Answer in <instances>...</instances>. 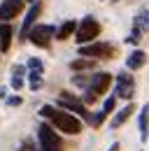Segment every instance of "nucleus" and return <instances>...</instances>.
<instances>
[{
	"instance_id": "9",
	"label": "nucleus",
	"mask_w": 149,
	"mask_h": 151,
	"mask_svg": "<svg viewBox=\"0 0 149 151\" xmlns=\"http://www.w3.org/2000/svg\"><path fill=\"white\" fill-rule=\"evenodd\" d=\"M23 9V0H2L0 5V21H9L19 17Z\"/></svg>"
},
{
	"instance_id": "17",
	"label": "nucleus",
	"mask_w": 149,
	"mask_h": 151,
	"mask_svg": "<svg viewBox=\"0 0 149 151\" xmlns=\"http://www.w3.org/2000/svg\"><path fill=\"white\" fill-rule=\"evenodd\" d=\"M28 81H30V88H33V91H37V88L42 86V72L30 70V72H28Z\"/></svg>"
},
{
	"instance_id": "18",
	"label": "nucleus",
	"mask_w": 149,
	"mask_h": 151,
	"mask_svg": "<svg viewBox=\"0 0 149 151\" xmlns=\"http://www.w3.org/2000/svg\"><path fill=\"white\" fill-rule=\"evenodd\" d=\"M105 116H107V114H105V112H103V109H100V112L91 114V121H89V123L98 128V126H103V123H105Z\"/></svg>"
},
{
	"instance_id": "3",
	"label": "nucleus",
	"mask_w": 149,
	"mask_h": 151,
	"mask_svg": "<svg viewBox=\"0 0 149 151\" xmlns=\"http://www.w3.org/2000/svg\"><path fill=\"white\" fill-rule=\"evenodd\" d=\"M100 35V23L93 19V17H84V19L77 23V30H74V37H77V44H91L93 40Z\"/></svg>"
},
{
	"instance_id": "24",
	"label": "nucleus",
	"mask_w": 149,
	"mask_h": 151,
	"mask_svg": "<svg viewBox=\"0 0 149 151\" xmlns=\"http://www.w3.org/2000/svg\"><path fill=\"white\" fill-rule=\"evenodd\" d=\"M21 86H23V79H21V77H14V79H12V88H21Z\"/></svg>"
},
{
	"instance_id": "16",
	"label": "nucleus",
	"mask_w": 149,
	"mask_h": 151,
	"mask_svg": "<svg viewBox=\"0 0 149 151\" xmlns=\"http://www.w3.org/2000/svg\"><path fill=\"white\" fill-rule=\"evenodd\" d=\"M93 65H95V63H93L91 58H79V60H72V63H70V68H72L74 72H79V70H93Z\"/></svg>"
},
{
	"instance_id": "20",
	"label": "nucleus",
	"mask_w": 149,
	"mask_h": 151,
	"mask_svg": "<svg viewBox=\"0 0 149 151\" xmlns=\"http://www.w3.org/2000/svg\"><path fill=\"white\" fill-rule=\"evenodd\" d=\"M114 107H116V95H112V98H107V100H105V105H103V112L110 114V112H114Z\"/></svg>"
},
{
	"instance_id": "23",
	"label": "nucleus",
	"mask_w": 149,
	"mask_h": 151,
	"mask_svg": "<svg viewBox=\"0 0 149 151\" xmlns=\"http://www.w3.org/2000/svg\"><path fill=\"white\" fill-rule=\"evenodd\" d=\"M21 105V98L14 95V98H7V107H19Z\"/></svg>"
},
{
	"instance_id": "5",
	"label": "nucleus",
	"mask_w": 149,
	"mask_h": 151,
	"mask_svg": "<svg viewBox=\"0 0 149 151\" xmlns=\"http://www.w3.org/2000/svg\"><path fill=\"white\" fill-rule=\"evenodd\" d=\"M37 139H40V149L42 151H61L63 149L58 132H54V128L47 126V123H42L37 128Z\"/></svg>"
},
{
	"instance_id": "28",
	"label": "nucleus",
	"mask_w": 149,
	"mask_h": 151,
	"mask_svg": "<svg viewBox=\"0 0 149 151\" xmlns=\"http://www.w3.org/2000/svg\"><path fill=\"white\" fill-rule=\"evenodd\" d=\"M147 28H149V26H147Z\"/></svg>"
},
{
	"instance_id": "8",
	"label": "nucleus",
	"mask_w": 149,
	"mask_h": 151,
	"mask_svg": "<svg viewBox=\"0 0 149 151\" xmlns=\"http://www.w3.org/2000/svg\"><path fill=\"white\" fill-rule=\"evenodd\" d=\"M133 93H135V79H133L128 72L116 75V91H114V95L121 98V100H130Z\"/></svg>"
},
{
	"instance_id": "19",
	"label": "nucleus",
	"mask_w": 149,
	"mask_h": 151,
	"mask_svg": "<svg viewBox=\"0 0 149 151\" xmlns=\"http://www.w3.org/2000/svg\"><path fill=\"white\" fill-rule=\"evenodd\" d=\"M28 70H35V72H42L44 70V65H42V60L40 58H28V65H26Z\"/></svg>"
},
{
	"instance_id": "4",
	"label": "nucleus",
	"mask_w": 149,
	"mask_h": 151,
	"mask_svg": "<svg viewBox=\"0 0 149 151\" xmlns=\"http://www.w3.org/2000/svg\"><path fill=\"white\" fill-rule=\"evenodd\" d=\"M58 107H63L65 112H70V114L82 116L84 121H91V114H89V109H86L84 100L74 98V95H72V93H68V91H63V93L58 95Z\"/></svg>"
},
{
	"instance_id": "14",
	"label": "nucleus",
	"mask_w": 149,
	"mask_h": 151,
	"mask_svg": "<svg viewBox=\"0 0 149 151\" xmlns=\"http://www.w3.org/2000/svg\"><path fill=\"white\" fill-rule=\"evenodd\" d=\"M12 47V26L9 21H0V51H9Z\"/></svg>"
},
{
	"instance_id": "1",
	"label": "nucleus",
	"mask_w": 149,
	"mask_h": 151,
	"mask_svg": "<svg viewBox=\"0 0 149 151\" xmlns=\"http://www.w3.org/2000/svg\"><path fill=\"white\" fill-rule=\"evenodd\" d=\"M40 116H42V119H49V121L54 123L56 130L65 132V135H79V132H82V121H79L74 114L65 112V109H58L54 105L40 107Z\"/></svg>"
},
{
	"instance_id": "15",
	"label": "nucleus",
	"mask_w": 149,
	"mask_h": 151,
	"mask_svg": "<svg viewBox=\"0 0 149 151\" xmlns=\"http://www.w3.org/2000/svg\"><path fill=\"white\" fill-rule=\"evenodd\" d=\"M74 30H77V21H63V23H61V28L56 30V40H61V42H63V40L70 37Z\"/></svg>"
},
{
	"instance_id": "26",
	"label": "nucleus",
	"mask_w": 149,
	"mask_h": 151,
	"mask_svg": "<svg viewBox=\"0 0 149 151\" xmlns=\"http://www.w3.org/2000/svg\"><path fill=\"white\" fill-rule=\"evenodd\" d=\"M107 151H119V142H114V144H112V147H110Z\"/></svg>"
},
{
	"instance_id": "27",
	"label": "nucleus",
	"mask_w": 149,
	"mask_h": 151,
	"mask_svg": "<svg viewBox=\"0 0 149 151\" xmlns=\"http://www.w3.org/2000/svg\"><path fill=\"white\" fill-rule=\"evenodd\" d=\"M28 2H33V0H28Z\"/></svg>"
},
{
	"instance_id": "11",
	"label": "nucleus",
	"mask_w": 149,
	"mask_h": 151,
	"mask_svg": "<svg viewBox=\"0 0 149 151\" xmlns=\"http://www.w3.org/2000/svg\"><path fill=\"white\" fill-rule=\"evenodd\" d=\"M145 65H147V54H145V51L135 49V51L128 54V58H126V68H128V70H140V68H145Z\"/></svg>"
},
{
	"instance_id": "7",
	"label": "nucleus",
	"mask_w": 149,
	"mask_h": 151,
	"mask_svg": "<svg viewBox=\"0 0 149 151\" xmlns=\"http://www.w3.org/2000/svg\"><path fill=\"white\" fill-rule=\"evenodd\" d=\"M112 54H114V49L107 42H91V44L79 47V56L84 58H110Z\"/></svg>"
},
{
	"instance_id": "10",
	"label": "nucleus",
	"mask_w": 149,
	"mask_h": 151,
	"mask_svg": "<svg viewBox=\"0 0 149 151\" xmlns=\"http://www.w3.org/2000/svg\"><path fill=\"white\" fill-rule=\"evenodd\" d=\"M40 2H35L30 9H28V14H26V19H23V23H21V40H28V33L33 30V26H35L37 17H40Z\"/></svg>"
},
{
	"instance_id": "6",
	"label": "nucleus",
	"mask_w": 149,
	"mask_h": 151,
	"mask_svg": "<svg viewBox=\"0 0 149 151\" xmlns=\"http://www.w3.org/2000/svg\"><path fill=\"white\" fill-rule=\"evenodd\" d=\"M56 35V28L54 26H33V30L28 33V40L40 47V49H47L51 44V37Z\"/></svg>"
},
{
	"instance_id": "12",
	"label": "nucleus",
	"mask_w": 149,
	"mask_h": 151,
	"mask_svg": "<svg viewBox=\"0 0 149 151\" xmlns=\"http://www.w3.org/2000/svg\"><path fill=\"white\" fill-rule=\"evenodd\" d=\"M137 126H140V139L145 142V139L149 137V102H145V105H142V109H140Z\"/></svg>"
},
{
	"instance_id": "25",
	"label": "nucleus",
	"mask_w": 149,
	"mask_h": 151,
	"mask_svg": "<svg viewBox=\"0 0 149 151\" xmlns=\"http://www.w3.org/2000/svg\"><path fill=\"white\" fill-rule=\"evenodd\" d=\"M23 70H26L23 65H14V70H12V72H14V77H21V75H23Z\"/></svg>"
},
{
	"instance_id": "21",
	"label": "nucleus",
	"mask_w": 149,
	"mask_h": 151,
	"mask_svg": "<svg viewBox=\"0 0 149 151\" xmlns=\"http://www.w3.org/2000/svg\"><path fill=\"white\" fill-rule=\"evenodd\" d=\"M140 35H142V28H133V33L126 37V42H128V44H137V42H140Z\"/></svg>"
},
{
	"instance_id": "22",
	"label": "nucleus",
	"mask_w": 149,
	"mask_h": 151,
	"mask_svg": "<svg viewBox=\"0 0 149 151\" xmlns=\"http://www.w3.org/2000/svg\"><path fill=\"white\" fill-rule=\"evenodd\" d=\"M72 81H74V86H82V88L86 91V86H89V81H91V77H84V75H79V77H74Z\"/></svg>"
},
{
	"instance_id": "2",
	"label": "nucleus",
	"mask_w": 149,
	"mask_h": 151,
	"mask_svg": "<svg viewBox=\"0 0 149 151\" xmlns=\"http://www.w3.org/2000/svg\"><path fill=\"white\" fill-rule=\"evenodd\" d=\"M112 79H114V77H112L110 72H95V75L91 77V81H89V86H86V91H84V105L95 102L100 95L110 88Z\"/></svg>"
},
{
	"instance_id": "13",
	"label": "nucleus",
	"mask_w": 149,
	"mask_h": 151,
	"mask_svg": "<svg viewBox=\"0 0 149 151\" xmlns=\"http://www.w3.org/2000/svg\"><path fill=\"white\" fill-rule=\"evenodd\" d=\"M133 112H135V105H133V102H128L124 109H119V112H116V116L110 121V126L114 128V130H116V128H121V126H124V123L130 119V114H133Z\"/></svg>"
}]
</instances>
